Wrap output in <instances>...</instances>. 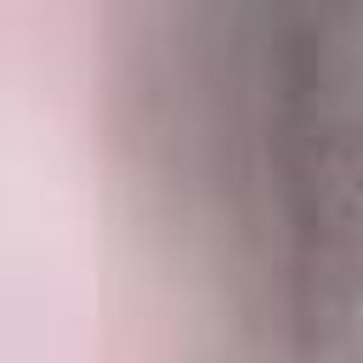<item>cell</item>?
<instances>
[{
    "mask_svg": "<svg viewBox=\"0 0 363 363\" xmlns=\"http://www.w3.org/2000/svg\"><path fill=\"white\" fill-rule=\"evenodd\" d=\"M357 187H363V182H357Z\"/></svg>",
    "mask_w": 363,
    "mask_h": 363,
    "instance_id": "6da1fadb",
    "label": "cell"
}]
</instances>
